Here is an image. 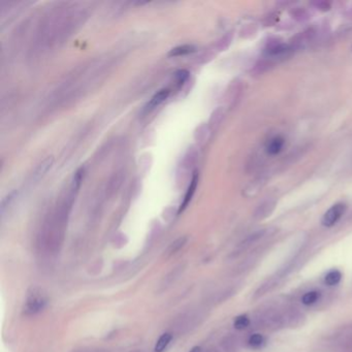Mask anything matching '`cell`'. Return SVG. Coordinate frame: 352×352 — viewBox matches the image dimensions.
I'll use <instances>...</instances> for the list:
<instances>
[{"instance_id": "cell-1", "label": "cell", "mask_w": 352, "mask_h": 352, "mask_svg": "<svg viewBox=\"0 0 352 352\" xmlns=\"http://www.w3.org/2000/svg\"><path fill=\"white\" fill-rule=\"evenodd\" d=\"M87 17V11L79 5L56 8L41 25L37 46L43 50L59 46L78 30Z\"/></svg>"}, {"instance_id": "cell-2", "label": "cell", "mask_w": 352, "mask_h": 352, "mask_svg": "<svg viewBox=\"0 0 352 352\" xmlns=\"http://www.w3.org/2000/svg\"><path fill=\"white\" fill-rule=\"evenodd\" d=\"M48 304L47 293L40 287H32L27 292L23 312L25 315L31 316L42 312Z\"/></svg>"}, {"instance_id": "cell-3", "label": "cell", "mask_w": 352, "mask_h": 352, "mask_svg": "<svg viewBox=\"0 0 352 352\" xmlns=\"http://www.w3.org/2000/svg\"><path fill=\"white\" fill-rule=\"evenodd\" d=\"M258 326L267 330H278L284 327L283 313L277 310H268L260 314L257 318Z\"/></svg>"}, {"instance_id": "cell-4", "label": "cell", "mask_w": 352, "mask_h": 352, "mask_svg": "<svg viewBox=\"0 0 352 352\" xmlns=\"http://www.w3.org/2000/svg\"><path fill=\"white\" fill-rule=\"evenodd\" d=\"M202 319V316L199 315L197 312H187L180 317H178L174 321V330L179 333H184L189 331L191 328L195 327L197 324H199V320Z\"/></svg>"}, {"instance_id": "cell-5", "label": "cell", "mask_w": 352, "mask_h": 352, "mask_svg": "<svg viewBox=\"0 0 352 352\" xmlns=\"http://www.w3.org/2000/svg\"><path fill=\"white\" fill-rule=\"evenodd\" d=\"M345 211H346V206L344 203L335 204V206L329 209L324 215V217H322V220H321L322 225L327 227H331L335 225L344 215Z\"/></svg>"}, {"instance_id": "cell-6", "label": "cell", "mask_w": 352, "mask_h": 352, "mask_svg": "<svg viewBox=\"0 0 352 352\" xmlns=\"http://www.w3.org/2000/svg\"><path fill=\"white\" fill-rule=\"evenodd\" d=\"M263 236H265V230H259V231H256V232L250 234L249 237H247L244 241H242L239 244V246L236 248V250L232 252L231 257H237L240 253L249 249L252 245H254L256 242H258Z\"/></svg>"}, {"instance_id": "cell-7", "label": "cell", "mask_w": 352, "mask_h": 352, "mask_svg": "<svg viewBox=\"0 0 352 352\" xmlns=\"http://www.w3.org/2000/svg\"><path fill=\"white\" fill-rule=\"evenodd\" d=\"M282 313H283V319H284V327L296 328L303 325L304 316L298 310L288 309Z\"/></svg>"}, {"instance_id": "cell-8", "label": "cell", "mask_w": 352, "mask_h": 352, "mask_svg": "<svg viewBox=\"0 0 352 352\" xmlns=\"http://www.w3.org/2000/svg\"><path fill=\"white\" fill-rule=\"evenodd\" d=\"M54 163V157L48 156L46 159H44L36 168L33 174H32V182H39L41 179H43L46 173L49 171V169L52 167Z\"/></svg>"}, {"instance_id": "cell-9", "label": "cell", "mask_w": 352, "mask_h": 352, "mask_svg": "<svg viewBox=\"0 0 352 352\" xmlns=\"http://www.w3.org/2000/svg\"><path fill=\"white\" fill-rule=\"evenodd\" d=\"M197 183H198V173L197 172H194L193 175H192V179H191V182L189 184V187L186 191V194L184 196V199L181 203V207H180V211L179 212H182L183 210L186 209V207L188 206V203L190 202V200L192 199L193 197V194L195 192V189H196V186H197Z\"/></svg>"}, {"instance_id": "cell-10", "label": "cell", "mask_w": 352, "mask_h": 352, "mask_svg": "<svg viewBox=\"0 0 352 352\" xmlns=\"http://www.w3.org/2000/svg\"><path fill=\"white\" fill-rule=\"evenodd\" d=\"M184 271V266H179L177 268H174L170 273H168L165 278L163 279L162 283H161V287L162 289H166L167 287H169L172 283H174L175 281H177V279L181 276V274L183 273Z\"/></svg>"}, {"instance_id": "cell-11", "label": "cell", "mask_w": 352, "mask_h": 352, "mask_svg": "<svg viewBox=\"0 0 352 352\" xmlns=\"http://www.w3.org/2000/svg\"><path fill=\"white\" fill-rule=\"evenodd\" d=\"M221 347L224 352H237L239 349V340L234 336H227L222 340Z\"/></svg>"}, {"instance_id": "cell-12", "label": "cell", "mask_w": 352, "mask_h": 352, "mask_svg": "<svg viewBox=\"0 0 352 352\" xmlns=\"http://www.w3.org/2000/svg\"><path fill=\"white\" fill-rule=\"evenodd\" d=\"M169 93H170L169 89H162V90H160L159 92H157V93L151 98V100L149 101L148 107H147V109H148V110H152V109L158 107V105L161 104L165 99H167V97L169 96Z\"/></svg>"}, {"instance_id": "cell-13", "label": "cell", "mask_w": 352, "mask_h": 352, "mask_svg": "<svg viewBox=\"0 0 352 352\" xmlns=\"http://www.w3.org/2000/svg\"><path fill=\"white\" fill-rule=\"evenodd\" d=\"M284 146V139L281 136H276L267 146V151L271 155L278 154Z\"/></svg>"}, {"instance_id": "cell-14", "label": "cell", "mask_w": 352, "mask_h": 352, "mask_svg": "<svg viewBox=\"0 0 352 352\" xmlns=\"http://www.w3.org/2000/svg\"><path fill=\"white\" fill-rule=\"evenodd\" d=\"M210 133H211V130H210V127L208 125H201L196 129L194 136H195L196 142L199 145H203L204 143L208 142Z\"/></svg>"}, {"instance_id": "cell-15", "label": "cell", "mask_w": 352, "mask_h": 352, "mask_svg": "<svg viewBox=\"0 0 352 352\" xmlns=\"http://www.w3.org/2000/svg\"><path fill=\"white\" fill-rule=\"evenodd\" d=\"M195 52V48L193 46L190 45H184V46H180L174 48L172 50H170V52L168 53L169 57H180V56H185L188 54H191Z\"/></svg>"}, {"instance_id": "cell-16", "label": "cell", "mask_w": 352, "mask_h": 352, "mask_svg": "<svg viewBox=\"0 0 352 352\" xmlns=\"http://www.w3.org/2000/svg\"><path fill=\"white\" fill-rule=\"evenodd\" d=\"M187 243V238L186 237H180L178 238L175 241H173L169 247L167 248L166 250V255L167 256H170L174 253H177L181 248H183L185 246V244Z\"/></svg>"}, {"instance_id": "cell-17", "label": "cell", "mask_w": 352, "mask_h": 352, "mask_svg": "<svg viewBox=\"0 0 352 352\" xmlns=\"http://www.w3.org/2000/svg\"><path fill=\"white\" fill-rule=\"evenodd\" d=\"M171 339H172V335L169 333H165L161 335V337L158 339V341L155 344V352H163L166 349V347L169 345Z\"/></svg>"}, {"instance_id": "cell-18", "label": "cell", "mask_w": 352, "mask_h": 352, "mask_svg": "<svg viewBox=\"0 0 352 352\" xmlns=\"http://www.w3.org/2000/svg\"><path fill=\"white\" fill-rule=\"evenodd\" d=\"M320 296H321V293L319 291H316V290L306 292L302 298V303L306 306L313 305L316 302H318V300L320 299Z\"/></svg>"}, {"instance_id": "cell-19", "label": "cell", "mask_w": 352, "mask_h": 352, "mask_svg": "<svg viewBox=\"0 0 352 352\" xmlns=\"http://www.w3.org/2000/svg\"><path fill=\"white\" fill-rule=\"evenodd\" d=\"M342 279V274L340 271L338 270H332L331 272H329L327 274V276L325 277V282L327 285L329 286H334L339 284V282Z\"/></svg>"}, {"instance_id": "cell-20", "label": "cell", "mask_w": 352, "mask_h": 352, "mask_svg": "<svg viewBox=\"0 0 352 352\" xmlns=\"http://www.w3.org/2000/svg\"><path fill=\"white\" fill-rule=\"evenodd\" d=\"M17 195H18V192H17V191H13V192H11L10 194H8V195L3 199V201H2V215H3V216L5 215L7 209L11 208V206L14 203L15 199L17 198Z\"/></svg>"}, {"instance_id": "cell-21", "label": "cell", "mask_w": 352, "mask_h": 352, "mask_svg": "<svg viewBox=\"0 0 352 352\" xmlns=\"http://www.w3.org/2000/svg\"><path fill=\"white\" fill-rule=\"evenodd\" d=\"M250 325V319L247 315H240L233 321V327L237 330H245Z\"/></svg>"}, {"instance_id": "cell-22", "label": "cell", "mask_w": 352, "mask_h": 352, "mask_svg": "<svg viewBox=\"0 0 352 352\" xmlns=\"http://www.w3.org/2000/svg\"><path fill=\"white\" fill-rule=\"evenodd\" d=\"M266 340L260 334H253L248 339V344L252 348H260L265 345Z\"/></svg>"}, {"instance_id": "cell-23", "label": "cell", "mask_w": 352, "mask_h": 352, "mask_svg": "<svg viewBox=\"0 0 352 352\" xmlns=\"http://www.w3.org/2000/svg\"><path fill=\"white\" fill-rule=\"evenodd\" d=\"M273 209H274V204H271L270 202H269V203H266V204H263V206H261V207L257 210L255 216H256L257 219L266 218L267 216H269V215L272 213Z\"/></svg>"}, {"instance_id": "cell-24", "label": "cell", "mask_w": 352, "mask_h": 352, "mask_svg": "<svg viewBox=\"0 0 352 352\" xmlns=\"http://www.w3.org/2000/svg\"><path fill=\"white\" fill-rule=\"evenodd\" d=\"M189 79V73L185 69L182 71H178L177 73L174 74V80H175V84L178 86H182L184 83L187 82V80Z\"/></svg>"}, {"instance_id": "cell-25", "label": "cell", "mask_w": 352, "mask_h": 352, "mask_svg": "<svg viewBox=\"0 0 352 352\" xmlns=\"http://www.w3.org/2000/svg\"><path fill=\"white\" fill-rule=\"evenodd\" d=\"M74 352H107L105 350L102 349H94V348H84L80 350H76Z\"/></svg>"}, {"instance_id": "cell-26", "label": "cell", "mask_w": 352, "mask_h": 352, "mask_svg": "<svg viewBox=\"0 0 352 352\" xmlns=\"http://www.w3.org/2000/svg\"><path fill=\"white\" fill-rule=\"evenodd\" d=\"M189 352H201V348L199 346H195Z\"/></svg>"}, {"instance_id": "cell-27", "label": "cell", "mask_w": 352, "mask_h": 352, "mask_svg": "<svg viewBox=\"0 0 352 352\" xmlns=\"http://www.w3.org/2000/svg\"><path fill=\"white\" fill-rule=\"evenodd\" d=\"M130 352H142L140 350H134V351H130Z\"/></svg>"}]
</instances>
